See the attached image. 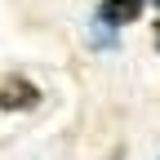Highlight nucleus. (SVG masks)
<instances>
[{
  "mask_svg": "<svg viewBox=\"0 0 160 160\" xmlns=\"http://www.w3.org/2000/svg\"><path fill=\"white\" fill-rule=\"evenodd\" d=\"M142 9H147V0H102L98 5V22L102 27H129V22H138Z\"/></svg>",
  "mask_w": 160,
  "mask_h": 160,
  "instance_id": "nucleus-1",
  "label": "nucleus"
},
{
  "mask_svg": "<svg viewBox=\"0 0 160 160\" xmlns=\"http://www.w3.org/2000/svg\"><path fill=\"white\" fill-rule=\"evenodd\" d=\"M36 102H40V89L31 80H5V85H0V107L5 111H27Z\"/></svg>",
  "mask_w": 160,
  "mask_h": 160,
  "instance_id": "nucleus-2",
  "label": "nucleus"
},
{
  "mask_svg": "<svg viewBox=\"0 0 160 160\" xmlns=\"http://www.w3.org/2000/svg\"><path fill=\"white\" fill-rule=\"evenodd\" d=\"M156 49H160V18H156Z\"/></svg>",
  "mask_w": 160,
  "mask_h": 160,
  "instance_id": "nucleus-3",
  "label": "nucleus"
}]
</instances>
